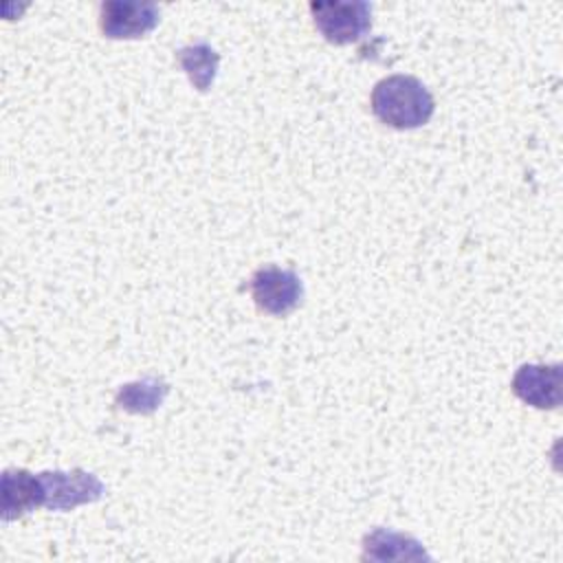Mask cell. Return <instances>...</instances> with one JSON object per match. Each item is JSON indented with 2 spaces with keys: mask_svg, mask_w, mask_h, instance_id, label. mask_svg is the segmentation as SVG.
<instances>
[{
  "mask_svg": "<svg viewBox=\"0 0 563 563\" xmlns=\"http://www.w3.org/2000/svg\"><path fill=\"white\" fill-rule=\"evenodd\" d=\"M317 31L330 44H352L372 29V4L365 0H317L310 2Z\"/></svg>",
  "mask_w": 563,
  "mask_h": 563,
  "instance_id": "7a4b0ae2",
  "label": "cell"
},
{
  "mask_svg": "<svg viewBox=\"0 0 563 563\" xmlns=\"http://www.w3.org/2000/svg\"><path fill=\"white\" fill-rule=\"evenodd\" d=\"M176 57H178V64L183 66V70L187 73L189 81L194 84V88L205 92L213 84L218 64H220V55L207 42L185 46L176 53Z\"/></svg>",
  "mask_w": 563,
  "mask_h": 563,
  "instance_id": "9c48e42d",
  "label": "cell"
},
{
  "mask_svg": "<svg viewBox=\"0 0 563 563\" xmlns=\"http://www.w3.org/2000/svg\"><path fill=\"white\" fill-rule=\"evenodd\" d=\"M161 11L154 2L106 0L99 7V29L110 40L145 37L158 24Z\"/></svg>",
  "mask_w": 563,
  "mask_h": 563,
  "instance_id": "277c9868",
  "label": "cell"
},
{
  "mask_svg": "<svg viewBox=\"0 0 563 563\" xmlns=\"http://www.w3.org/2000/svg\"><path fill=\"white\" fill-rule=\"evenodd\" d=\"M169 385L161 378H143L128 383L117 394V405L130 413H152L165 400Z\"/></svg>",
  "mask_w": 563,
  "mask_h": 563,
  "instance_id": "30bf717a",
  "label": "cell"
},
{
  "mask_svg": "<svg viewBox=\"0 0 563 563\" xmlns=\"http://www.w3.org/2000/svg\"><path fill=\"white\" fill-rule=\"evenodd\" d=\"M433 110V95L411 75H389L372 90V112L396 130H413L429 123Z\"/></svg>",
  "mask_w": 563,
  "mask_h": 563,
  "instance_id": "6da1fadb",
  "label": "cell"
},
{
  "mask_svg": "<svg viewBox=\"0 0 563 563\" xmlns=\"http://www.w3.org/2000/svg\"><path fill=\"white\" fill-rule=\"evenodd\" d=\"M42 506V482L26 468H7L2 473V521H13Z\"/></svg>",
  "mask_w": 563,
  "mask_h": 563,
  "instance_id": "52a82bcc",
  "label": "cell"
},
{
  "mask_svg": "<svg viewBox=\"0 0 563 563\" xmlns=\"http://www.w3.org/2000/svg\"><path fill=\"white\" fill-rule=\"evenodd\" d=\"M365 559L374 561H400V559H429L420 541L409 534L391 532L385 528H376L363 539Z\"/></svg>",
  "mask_w": 563,
  "mask_h": 563,
  "instance_id": "ba28073f",
  "label": "cell"
},
{
  "mask_svg": "<svg viewBox=\"0 0 563 563\" xmlns=\"http://www.w3.org/2000/svg\"><path fill=\"white\" fill-rule=\"evenodd\" d=\"M251 295L260 310L284 317L301 303L303 286L297 273L277 266H264L251 277Z\"/></svg>",
  "mask_w": 563,
  "mask_h": 563,
  "instance_id": "5b68a950",
  "label": "cell"
},
{
  "mask_svg": "<svg viewBox=\"0 0 563 563\" xmlns=\"http://www.w3.org/2000/svg\"><path fill=\"white\" fill-rule=\"evenodd\" d=\"M42 482V506L48 510H73L92 504L106 493L103 482L81 468L37 473Z\"/></svg>",
  "mask_w": 563,
  "mask_h": 563,
  "instance_id": "3957f363",
  "label": "cell"
},
{
  "mask_svg": "<svg viewBox=\"0 0 563 563\" xmlns=\"http://www.w3.org/2000/svg\"><path fill=\"white\" fill-rule=\"evenodd\" d=\"M510 387H512V394L526 405H532L537 409H556L563 396L561 365L526 363L515 372Z\"/></svg>",
  "mask_w": 563,
  "mask_h": 563,
  "instance_id": "8992f818",
  "label": "cell"
}]
</instances>
